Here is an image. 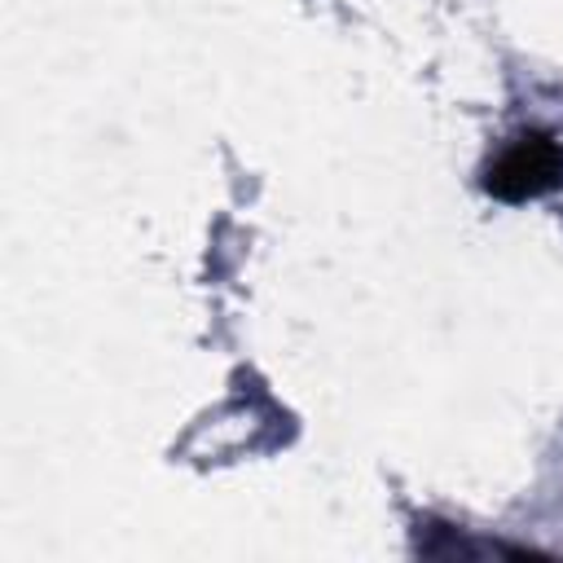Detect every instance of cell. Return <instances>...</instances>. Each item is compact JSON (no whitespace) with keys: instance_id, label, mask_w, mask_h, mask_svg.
I'll use <instances>...</instances> for the list:
<instances>
[{"instance_id":"obj_1","label":"cell","mask_w":563,"mask_h":563,"mask_svg":"<svg viewBox=\"0 0 563 563\" xmlns=\"http://www.w3.org/2000/svg\"><path fill=\"white\" fill-rule=\"evenodd\" d=\"M563 185V136L545 128L519 132L488 167H484V189L501 202H528L541 194H554Z\"/></svg>"}]
</instances>
